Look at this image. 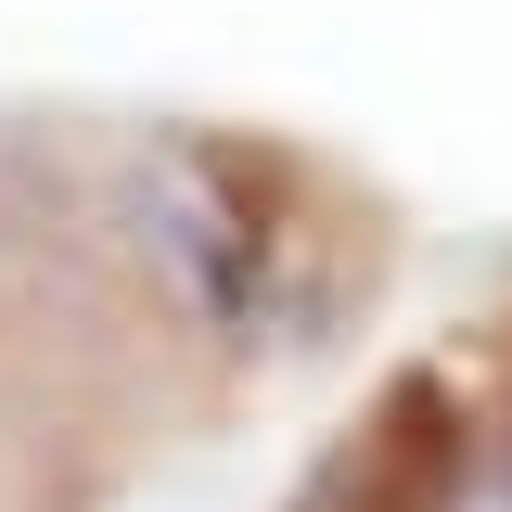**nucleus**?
<instances>
[{"mask_svg": "<svg viewBox=\"0 0 512 512\" xmlns=\"http://www.w3.org/2000/svg\"><path fill=\"white\" fill-rule=\"evenodd\" d=\"M128 218H141V269L180 295L192 320H244L256 269H269V231L244 218V192L218 154H154L128 180Z\"/></svg>", "mask_w": 512, "mask_h": 512, "instance_id": "nucleus-1", "label": "nucleus"}]
</instances>
